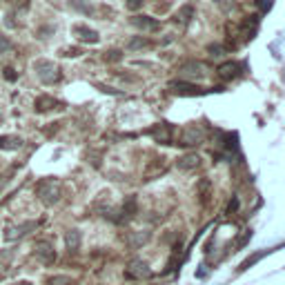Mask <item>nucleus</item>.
I'll return each instance as SVG.
<instances>
[{
  "mask_svg": "<svg viewBox=\"0 0 285 285\" xmlns=\"http://www.w3.org/2000/svg\"><path fill=\"white\" fill-rule=\"evenodd\" d=\"M36 194H38V198L45 205H54L60 201V196H63V187H60L58 180L54 178H47L42 180V183L38 185V190H36Z\"/></svg>",
  "mask_w": 285,
  "mask_h": 285,
  "instance_id": "nucleus-1",
  "label": "nucleus"
},
{
  "mask_svg": "<svg viewBox=\"0 0 285 285\" xmlns=\"http://www.w3.org/2000/svg\"><path fill=\"white\" fill-rule=\"evenodd\" d=\"M34 71H36V76H38V81L45 85H54L58 81V67L51 60H45V58L34 60Z\"/></svg>",
  "mask_w": 285,
  "mask_h": 285,
  "instance_id": "nucleus-2",
  "label": "nucleus"
},
{
  "mask_svg": "<svg viewBox=\"0 0 285 285\" xmlns=\"http://www.w3.org/2000/svg\"><path fill=\"white\" fill-rule=\"evenodd\" d=\"M203 129L198 125H187L183 127V132L178 134V145H185V147H192V145H198L203 141Z\"/></svg>",
  "mask_w": 285,
  "mask_h": 285,
  "instance_id": "nucleus-3",
  "label": "nucleus"
},
{
  "mask_svg": "<svg viewBox=\"0 0 285 285\" xmlns=\"http://www.w3.org/2000/svg\"><path fill=\"white\" fill-rule=\"evenodd\" d=\"M178 74L183 78H196V81H201V78L208 76V71H205V65L196 63V60H190V63H183L178 67Z\"/></svg>",
  "mask_w": 285,
  "mask_h": 285,
  "instance_id": "nucleus-4",
  "label": "nucleus"
},
{
  "mask_svg": "<svg viewBox=\"0 0 285 285\" xmlns=\"http://www.w3.org/2000/svg\"><path fill=\"white\" fill-rule=\"evenodd\" d=\"M125 276L127 278H147V276H151V270H149L147 263H143V261L136 258V261H132V263L127 265Z\"/></svg>",
  "mask_w": 285,
  "mask_h": 285,
  "instance_id": "nucleus-5",
  "label": "nucleus"
},
{
  "mask_svg": "<svg viewBox=\"0 0 285 285\" xmlns=\"http://www.w3.org/2000/svg\"><path fill=\"white\" fill-rule=\"evenodd\" d=\"M74 36L81 42H87V45H94V42H98V32H94V29L85 27V25H74Z\"/></svg>",
  "mask_w": 285,
  "mask_h": 285,
  "instance_id": "nucleus-6",
  "label": "nucleus"
},
{
  "mask_svg": "<svg viewBox=\"0 0 285 285\" xmlns=\"http://www.w3.org/2000/svg\"><path fill=\"white\" fill-rule=\"evenodd\" d=\"M38 225L36 221H32V223H20V225H14V227H9L7 229V234H5V239L7 241H16V239H20V236H25L27 232H32V229Z\"/></svg>",
  "mask_w": 285,
  "mask_h": 285,
  "instance_id": "nucleus-7",
  "label": "nucleus"
},
{
  "mask_svg": "<svg viewBox=\"0 0 285 285\" xmlns=\"http://www.w3.org/2000/svg\"><path fill=\"white\" fill-rule=\"evenodd\" d=\"M151 136H154L159 143H172L174 129H172V127H169L167 123H161V125H156L154 129H151Z\"/></svg>",
  "mask_w": 285,
  "mask_h": 285,
  "instance_id": "nucleus-8",
  "label": "nucleus"
},
{
  "mask_svg": "<svg viewBox=\"0 0 285 285\" xmlns=\"http://www.w3.org/2000/svg\"><path fill=\"white\" fill-rule=\"evenodd\" d=\"M22 147V138L16 134H7V136H0V149L3 151H18Z\"/></svg>",
  "mask_w": 285,
  "mask_h": 285,
  "instance_id": "nucleus-9",
  "label": "nucleus"
},
{
  "mask_svg": "<svg viewBox=\"0 0 285 285\" xmlns=\"http://www.w3.org/2000/svg\"><path fill=\"white\" fill-rule=\"evenodd\" d=\"M132 22H134V25H136L138 29H143V32H156V29L161 27L159 22H156V20H151L149 16H136Z\"/></svg>",
  "mask_w": 285,
  "mask_h": 285,
  "instance_id": "nucleus-10",
  "label": "nucleus"
},
{
  "mask_svg": "<svg viewBox=\"0 0 285 285\" xmlns=\"http://www.w3.org/2000/svg\"><path fill=\"white\" fill-rule=\"evenodd\" d=\"M172 89L176 94H183V96H194V94H201V89L196 85H190V83H172Z\"/></svg>",
  "mask_w": 285,
  "mask_h": 285,
  "instance_id": "nucleus-11",
  "label": "nucleus"
},
{
  "mask_svg": "<svg viewBox=\"0 0 285 285\" xmlns=\"http://www.w3.org/2000/svg\"><path fill=\"white\" fill-rule=\"evenodd\" d=\"M36 252H38V258L42 261V263H51V261L56 258V254H54V250H51L49 243H38Z\"/></svg>",
  "mask_w": 285,
  "mask_h": 285,
  "instance_id": "nucleus-12",
  "label": "nucleus"
},
{
  "mask_svg": "<svg viewBox=\"0 0 285 285\" xmlns=\"http://www.w3.org/2000/svg\"><path fill=\"white\" fill-rule=\"evenodd\" d=\"M65 243H67L69 250H78V245H81V232L78 229H69L65 234Z\"/></svg>",
  "mask_w": 285,
  "mask_h": 285,
  "instance_id": "nucleus-13",
  "label": "nucleus"
},
{
  "mask_svg": "<svg viewBox=\"0 0 285 285\" xmlns=\"http://www.w3.org/2000/svg\"><path fill=\"white\" fill-rule=\"evenodd\" d=\"M198 156L196 154H187L183 156V159H178V167L180 169H194V167H198Z\"/></svg>",
  "mask_w": 285,
  "mask_h": 285,
  "instance_id": "nucleus-14",
  "label": "nucleus"
},
{
  "mask_svg": "<svg viewBox=\"0 0 285 285\" xmlns=\"http://www.w3.org/2000/svg\"><path fill=\"white\" fill-rule=\"evenodd\" d=\"M236 69H239V65H234V63H227V65H223L221 69H218V76L221 78H234L236 76Z\"/></svg>",
  "mask_w": 285,
  "mask_h": 285,
  "instance_id": "nucleus-15",
  "label": "nucleus"
},
{
  "mask_svg": "<svg viewBox=\"0 0 285 285\" xmlns=\"http://www.w3.org/2000/svg\"><path fill=\"white\" fill-rule=\"evenodd\" d=\"M192 14H194L192 7H183V9H180V14L176 16V20H180V22L185 25V22H190V16H192Z\"/></svg>",
  "mask_w": 285,
  "mask_h": 285,
  "instance_id": "nucleus-16",
  "label": "nucleus"
},
{
  "mask_svg": "<svg viewBox=\"0 0 285 285\" xmlns=\"http://www.w3.org/2000/svg\"><path fill=\"white\" fill-rule=\"evenodd\" d=\"M11 49V42H9V38L7 36H3L0 34V56H3V54H7Z\"/></svg>",
  "mask_w": 285,
  "mask_h": 285,
  "instance_id": "nucleus-17",
  "label": "nucleus"
},
{
  "mask_svg": "<svg viewBox=\"0 0 285 285\" xmlns=\"http://www.w3.org/2000/svg\"><path fill=\"white\" fill-rule=\"evenodd\" d=\"M3 22H5V25H7L9 29H16L18 25H16V20H14V16H11V14H5L3 16Z\"/></svg>",
  "mask_w": 285,
  "mask_h": 285,
  "instance_id": "nucleus-18",
  "label": "nucleus"
},
{
  "mask_svg": "<svg viewBox=\"0 0 285 285\" xmlns=\"http://www.w3.org/2000/svg\"><path fill=\"white\" fill-rule=\"evenodd\" d=\"M143 5V0H127V7L129 9H138Z\"/></svg>",
  "mask_w": 285,
  "mask_h": 285,
  "instance_id": "nucleus-19",
  "label": "nucleus"
},
{
  "mask_svg": "<svg viewBox=\"0 0 285 285\" xmlns=\"http://www.w3.org/2000/svg\"><path fill=\"white\" fill-rule=\"evenodd\" d=\"M5 78H7V81H16L14 69H11V67H5Z\"/></svg>",
  "mask_w": 285,
  "mask_h": 285,
  "instance_id": "nucleus-20",
  "label": "nucleus"
},
{
  "mask_svg": "<svg viewBox=\"0 0 285 285\" xmlns=\"http://www.w3.org/2000/svg\"><path fill=\"white\" fill-rule=\"evenodd\" d=\"M5 123V114H3V109H0V125Z\"/></svg>",
  "mask_w": 285,
  "mask_h": 285,
  "instance_id": "nucleus-21",
  "label": "nucleus"
},
{
  "mask_svg": "<svg viewBox=\"0 0 285 285\" xmlns=\"http://www.w3.org/2000/svg\"><path fill=\"white\" fill-rule=\"evenodd\" d=\"M16 285H29V283H16Z\"/></svg>",
  "mask_w": 285,
  "mask_h": 285,
  "instance_id": "nucleus-22",
  "label": "nucleus"
}]
</instances>
